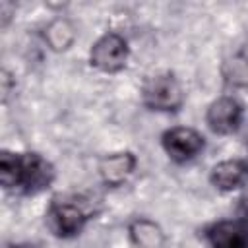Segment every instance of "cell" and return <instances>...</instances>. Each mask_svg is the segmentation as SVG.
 Instances as JSON below:
<instances>
[{"label":"cell","instance_id":"cell-1","mask_svg":"<svg viewBox=\"0 0 248 248\" xmlns=\"http://www.w3.org/2000/svg\"><path fill=\"white\" fill-rule=\"evenodd\" d=\"M143 103L155 110H176L182 105V89L170 74L155 76L143 87Z\"/></svg>","mask_w":248,"mask_h":248},{"label":"cell","instance_id":"cell-2","mask_svg":"<svg viewBox=\"0 0 248 248\" xmlns=\"http://www.w3.org/2000/svg\"><path fill=\"white\" fill-rule=\"evenodd\" d=\"M128 60V45L116 33L103 35L91 48V64L101 72H118L126 66Z\"/></svg>","mask_w":248,"mask_h":248},{"label":"cell","instance_id":"cell-3","mask_svg":"<svg viewBox=\"0 0 248 248\" xmlns=\"http://www.w3.org/2000/svg\"><path fill=\"white\" fill-rule=\"evenodd\" d=\"M87 221V211L74 202H58L54 200L46 213V223L50 231L58 236H72L81 231L83 223Z\"/></svg>","mask_w":248,"mask_h":248},{"label":"cell","instance_id":"cell-4","mask_svg":"<svg viewBox=\"0 0 248 248\" xmlns=\"http://www.w3.org/2000/svg\"><path fill=\"white\" fill-rule=\"evenodd\" d=\"M167 153L176 161H186L198 155L203 147V138L192 128H172L163 136Z\"/></svg>","mask_w":248,"mask_h":248},{"label":"cell","instance_id":"cell-5","mask_svg":"<svg viewBox=\"0 0 248 248\" xmlns=\"http://www.w3.org/2000/svg\"><path fill=\"white\" fill-rule=\"evenodd\" d=\"M19 186L25 192H39L52 180V167L37 153L19 155Z\"/></svg>","mask_w":248,"mask_h":248},{"label":"cell","instance_id":"cell-6","mask_svg":"<svg viewBox=\"0 0 248 248\" xmlns=\"http://www.w3.org/2000/svg\"><path fill=\"white\" fill-rule=\"evenodd\" d=\"M242 118V108L232 97H221L213 101L207 108V124L217 134H229L238 128Z\"/></svg>","mask_w":248,"mask_h":248},{"label":"cell","instance_id":"cell-7","mask_svg":"<svg viewBox=\"0 0 248 248\" xmlns=\"http://www.w3.org/2000/svg\"><path fill=\"white\" fill-rule=\"evenodd\" d=\"M213 248H248V221H221L207 232Z\"/></svg>","mask_w":248,"mask_h":248},{"label":"cell","instance_id":"cell-8","mask_svg":"<svg viewBox=\"0 0 248 248\" xmlns=\"http://www.w3.org/2000/svg\"><path fill=\"white\" fill-rule=\"evenodd\" d=\"M134 167H136V157L128 151H122L103 157L99 163V172L107 184L118 186L132 174Z\"/></svg>","mask_w":248,"mask_h":248},{"label":"cell","instance_id":"cell-9","mask_svg":"<svg viewBox=\"0 0 248 248\" xmlns=\"http://www.w3.org/2000/svg\"><path fill=\"white\" fill-rule=\"evenodd\" d=\"M248 174V167L242 161H221L211 169V182L221 190L238 188Z\"/></svg>","mask_w":248,"mask_h":248},{"label":"cell","instance_id":"cell-10","mask_svg":"<svg viewBox=\"0 0 248 248\" xmlns=\"http://www.w3.org/2000/svg\"><path fill=\"white\" fill-rule=\"evenodd\" d=\"M130 236L138 248H161V244L165 240L159 225H155L153 221H147V219L134 221L130 225Z\"/></svg>","mask_w":248,"mask_h":248},{"label":"cell","instance_id":"cell-11","mask_svg":"<svg viewBox=\"0 0 248 248\" xmlns=\"http://www.w3.org/2000/svg\"><path fill=\"white\" fill-rule=\"evenodd\" d=\"M45 39L52 50H66L76 39V29L66 17H56L46 25Z\"/></svg>","mask_w":248,"mask_h":248},{"label":"cell","instance_id":"cell-12","mask_svg":"<svg viewBox=\"0 0 248 248\" xmlns=\"http://www.w3.org/2000/svg\"><path fill=\"white\" fill-rule=\"evenodd\" d=\"M223 76L232 85H248V52H240L223 64Z\"/></svg>","mask_w":248,"mask_h":248},{"label":"cell","instance_id":"cell-13","mask_svg":"<svg viewBox=\"0 0 248 248\" xmlns=\"http://www.w3.org/2000/svg\"><path fill=\"white\" fill-rule=\"evenodd\" d=\"M19 165H21L19 155L2 151V155H0V180H2L4 188L19 186Z\"/></svg>","mask_w":248,"mask_h":248},{"label":"cell","instance_id":"cell-14","mask_svg":"<svg viewBox=\"0 0 248 248\" xmlns=\"http://www.w3.org/2000/svg\"><path fill=\"white\" fill-rule=\"evenodd\" d=\"M6 248H37V246H31V244H17V246H6Z\"/></svg>","mask_w":248,"mask_h":248}]
</instances>
